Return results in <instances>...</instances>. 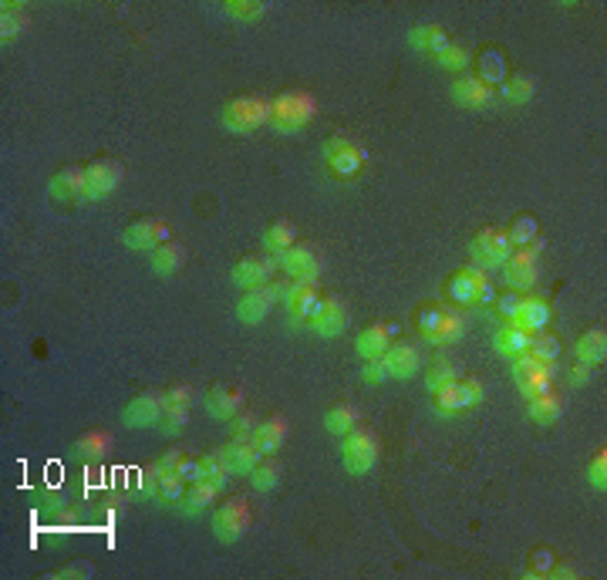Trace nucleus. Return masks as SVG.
Segmentation results:
<instances>
[{
	"mask_svg": "<svg viewBox=\"0 0 607 580\" xmlns=\"http://www.w3.org/2000/svg\"><path fill=\"white\" fill-rule=\"evenodd\" d=\"M112 452V435H108L105 428H88L85 435H78L75 443V456L81 462H98V459H105Z\"/></svg>",
	"mask_w": 607,
	"mask_h": 580,
	"instance_id": "obj_30",
	"label": "nucleus"
},
{
	"mask_svg": "<svg viewBox=\"0 0 607 580\" xmlns=\"http://www.w3.org/2000/svg\"><path fill=\"white\" fill-rule=\"evenodd\" d=\"M540 250H544V240H533L530 246H516L510 260L500 267L506 287L520 290V294L536 287V280H540Z\"/></svg>",
	"mask_w": 607,
	"mask_h": 580,
	"instance_id": "obj_7",
	"label": "nucleus"
},
{
	"mask_svg": "<svg viewBox=\"0 0 607 580\" xmlns=\"http://www.w3.org/2000/svg\"><path fill=\"white\" fill-rule=\"evenodd\" d=\"M220 122H223L227 132L246 136V132H254V128L270 122V98H263V95H240V98H233L223 108Z\"/></svg>",
	"mask_w": 607,
	"mask_h": 580,
	"instance_id": "obj_2",
	"label": "nucleus"
},
{
	"mask_svg": "<svg viewBox=\"0 0 607 580\" xmlns=\"http://www.w3.org/2000/svg\"><path fill=\"white\" fill-rule=\"evenodd\" d=\"M294 244H297V227H294L290 220H277V223H270V227L263 229V250L273 253V257H280V253L290 250Z\"/></svg>",
	"mask_w": 607,
	"mask_h": 580,
	"instance_id": "obj_35",
	"label": "nucleus"
},
{
	"mask_svg": "<svg viewBox=\"0 0 607 580\" xmlns=\"http://www.w3.org/2000/svg\"><path fill=\"white\" fill-rule=\"evenodd\" d=\"M553 375H557V365H544L536 361L533 354H520L513 358V382L520 388L523 398H536L553 388Z\"/></svg>",
	"mask_w": 607,
	"mask_h": 580,
	"instance_id": "obj_10",
	"label": "nucleus"
},
{
	"mask_svg": "<svg viewBox=\"0 0 607 580\" xmlns=\"http://www.w3.org/2000/svg\"><path fill=\"white\" fill-rule=\"evenodd\" d=\"M162 415H166V392H138L136 398H129L121 422L129 428H159Z\"/></svg>",
	"mask_w": 607,
	"mask_h": 580,
	"instance_id": "obj_14",
	"label": "nucleus"
},
{
	"mask_svg": "<svg viewBox=\"0 0 607 580\" xmlns=\"http://www.w3.org/2000/svg\"><path fill=\"white\" fill-rule=\"evenodd\" d=\"M28 7L24 4H4L0 7V41H14L17 34L28 28Z\"/></svg>",
	"mask_w": 607,
	"mask_h": 580,
	"instance_id": "obj_40",
	"label": "nucleus"
},
{
	"mask_svg": "<svg viewBox=\"0 0 607 580\" xmlns=\"http://www.w3.org/2000/svg\"><path fill=\"white\" fill-rule=\"evenodd\" d=\"M419 335L428 344H453L466 335V314L455 307H425L419 314Z\"/></svg>",
	"mask_w": 607,
	"mask_h": 580,
	"instance_id": "obj_3",
	"label": "nucleus"
},
{
	"mask_svg": "<svg viewBox=\"0 0 607 580\" xmlns=\"http://www.w3.org/2000/svg\"><path fill=\"white\" fill-rule=\"evenodd\" d=\"M563 409H567V398L550 388L544 395L530 398V409H527V412H530V418L536 426H553V422L563 415Z\"/></svg>",
	"mask_w": 607,
	"mask_h": 580,
	"instance_id": "obj_28",
	"label": "nucleus"
},
{
	"mask_svg": "<svg viewBox=\"0 0 607 580\" xmlns=\"http://www.w3.org/2000/svg\"><path fill=\"white\" fill-rule=\"evenodd\" d=\"M506 236L513 240V246H530L533 240H540L536 236V220L533 216H516L510 229H506Z\"/></svg>",
	"mask_w": 607,
	"mask_h": 580,
	"instance_id": "obj_45",
	"label": "nucleus"
},
{
	"mask_svg": "<svg viewBox=\"0 0 607 580\" xmlns=\"http://www.w3.org/2000/svg\"><path fill=\"white\" fill-rule=\"evenodd\" d=\"M527 354H533V358L544 361V365H557V358H561V337L540 331V335H533V344Z\"/></svg>",
	"mask_w": 607,
	"mask_h": 580,
	"instance_id": "obj_42",
	"label": "nucleus"
},
{
	"mask_svg": "<svg viewBox=\"0 0 607 580\" xmlns=\"http://www.w3.org/2000/svg\"><path fill=\"white\" fill-rule=\"evenodd\" d=\"M381 361H385V375L395 378V382L412 378V375L419 371V365H422L415 344H388V352L381 354Z\"/></svg>",
	"mask_w": 607,
	"mask_h": 580,
	"instance_id": "obj_23",
	"label": "nucleus"
},
{
	"mask_svg": "<svg viewBox=\"0 0 607 580\" xmlns=\"http://www.w3.org/2000/svg\"><path fill=\"white\" fill-rule=\"evenodd\" d=\"M162 469V466H159ZM186 479H182L179 473H166L162 469V476H159V496L155 500H162V503H182V496H186Z\"/></svg>",
	"mask_w": 607,
	"mask_h": 580,
	"instance_id": "obj_43",
	"label": "nucleus"
},
{
	"mask_svg": "<svg viewBox=\"0 0 607 580\" xmlns=\"http://www.w3.org/2000/svg\"><path fill=\"white\" fill-rule=\"evenodd\" d=\"M348 324H351L348 304L337 301V297H328V301H320L318 314L307 321V327H311L318 337H337L348 331Z\"/></svg>",
	"mask_w": 607,
	"mask_h": 580,
	"instance_id": "obj_19",
	"label": "nucleus"
},
{
	"mask_svg": "<svg viewBox=\"0 0 607 580\" xmlns=\"http://www.w3.org/2000/svg\"><path fill=\"white\" fill-rule=\"evenodd\" d=\"M223 11L233 21H257L260 14H267V4L263 0H227Z\"/></svg>",
	"mask_w": 607,
	"mask_h": 580,
	"instance_id": "obj_44",
	"label": "nucleus"
},
{
	"mask_svg": "<svg viewBox=\"0 0 607 580\" xmlns=\"http://www.w3.org/2000/svg\"><path fill=\"white\" fill-rule=\"evenodd\" d=\"M409 41H412V47H419L422 54H442L445 47H449V34H445V28H439V24H419V28H412V34H409Z\"/></svg>",
	"mask_w": 607,
	"mask_h": 580,
	"instance_id": "obj_29",
	"label": "nucleus"
},
{
	"mask_svg": "<svg viewBox=\"0 0 607 580\" xmlns=\"http://www.w3.org/2000/svg\"><path fill=\"white\" fill-rule=\"evenodd\" d=\"M280 479H284V466L273 456H263L257 466L250 469V486L260 489V493H273V489L280 486Z\"/></svg>",
	"mask_w": 607,
	"mask_h": 580,
	"instance_id": "obj_38",
	"label": "nucleus"
},
{
	"mask_svg": "<svg viewBox=\"0 0 607 580\" xmlns=\"http://www.w3.org/2000/svg\"><path fill=\"white\" fill-rule=\"evenodd\" d=\"M314 115H318V98L311 92L294 88V92H284L277 95V98H270V125L280 136L301 132L304 125L314 122Z\"/></svg>",
	"mask_w": 607,
	"mask_h": 580,
	"instance_id": "obj_1",
	"label": "nucleus"
},
{
	"mask_svg": "<svg viewBox=\"0 0 607 580\" xmlns=\"http://www.w3.org/2000/svg\"><path fill=\"white\" fill-rule=\"evenodd\" d=\"M341 462H345V469L351 476H364L375 469V462H378V435L371 432V428L364 426H354L345 435V443H341Z\"/></svg>",
	"mask_w": 607,
	"mask_h": 580,
	"instance_id": "obj_6",
	"label": "nucleus"
},
{
	"mask_svg": "<svg viewBox=\"0 0 607 580\" xmlns=\"http://www.w3.org/2000/svg\"><path fill=\"white\" fill-rule=\"evenodd\" d=\"M277 257L273 253H250V257H243L233 263V284L240 290H250V287H263V284H270L273 274H277Z\"/></svg>",
	"mask_w": 607,
	"mask_h": 580,
	"instance_id": "obj_17",
	"label": "nucleus"
},
{
	"mask_svg": "<svg viewBox=\"0 0 607 580\" xmlns=\"http://www.w3.org/2000/svg\"><path fill=\"white\" fill-rule=\"evenodd\" d=\"M284 287L287 284H263V287L243 290V297L237 301V318L243 324H263L270 318L273 304L284 297Z\"/></svg>",
	"mask_w": 607,
	"mask_h": 580,
	"instance_id": "obj_11",
	"label": "nucleus"
},
{
	"mask_svg": "<svg viewBox=\"0 0 607 580\" xmlns=\"http://www.w3.org/2000/svg\"><path fill=\"white\" fill-rule=\"evenodd\" d=\"M587 483H591L594 489H601V493L607 489V449H597V452H594L591 466H587Z\"/></svg>",
	"mask_w": 607,
	"mask_h": 580,
	"instance_id": "obj_47",
	"label": "nucleus"
},
{
	"mask_svg": "<svg viewBox=\"0 0 607 580\" xmlns=\"http://www.w3.org/2000/svg\"><path fill=\"white\" fill-rule=\"evenodd\" d=\"M186 452H189V449H182V445H176V449H169V452H162V459H159V466H162L166 473H176V469H179V462L186 459Z\"/></svg>",
	"mask_w": 607,
	"mask_h": 580,
	"instance_id": "obj_56",
	"label": "nucleus"
},
{
	"mask_svg": "<svg viewBox=\"0 0 607 580\" xmlns=\"http://www.w3.org/2000/svg\"><path fill=\"white\" fill-rule=\"evenodd\" d=\"M453 102L462 108H486L489 102H493V85H486L479 75H459L453 81Z\"/></svg>",
	"mask_w": 607,
	"mask_h": 580,
	"instance_id": "obj_21",
	"label": "nucleus"
},
{
	"mask_svg": "<svg viewBox=\"0 0 607 580\" xmlns=\"http://www.w3.org/2000/svg\"><path fill=\"white\" fill-rule=\"evenodd\" d=\"M287 418H267V422H257V428L250 432V443L257 445L263 456H273V452H280L284 449V443H287Z\"/></svg>",
	"mask_w": 607,
	"mask_h": 580,
	"instance_id": "obj_24",
	"label": "nucleus"
},
{
	"mask_svg": "<svg viewBox=\"0 0 607 580\" xmlns=\"http://www.w3.org/2000/svg\"><path fill=\"white\" fill-rule=\"evenodd\" d=\"M455 378H459L455 365H449V361H436V365H432V371L425 375V385H428V392H436V388L455 382Z\"/></svg>",
	"mask_w": 607,
	"mask_h": 580,
	"instance_id": "obj_48",
	"label": "nucleus"
},
{
	"mask_svg": "<svg viewBox=\"0 0 607 580\" xmlns=\"http://www.w3.org/2000/svg\"><path fill=\"white\" fill-rule=\"evenodd\" d=\"M199 469H203V479L216 483L220 489L227 486L229 476H233L229 459H227V449H212V452H206V456H199Z\"/></svg>",
	"mask_w": 607,
	"mask_h": 580,
	"instance_id": "obj_39",
	"label": "nucleus"
},
{
	"mask_svg": "<svg viewBox=\"0 0 607 580\" xmlns=\"http://www.w3.org/2000/svg\"><path fill=\"white\" fill-rule=\"evenodd\" d=\"M257 422L260 418L254 412H240L233 418V435H237V439H250V432L257 428Z\"/></svg>",
	"mask_w": 607,
	"mask_h": 580,
	"instance_id": "obj_54",
	"label": "nucleus"
},
{
	"mask_svg": "<svg viewBox=\"0 0 607 580\" xmlns=\"http://www.w3.org/2000/svg\"><path fill=\"white\" fill-rule=\"evenodd\" d=\"M516 246L513 240L506 236V229H493V227H486L479 229L476 236H472V244H470V257L472 263L479 267V270H500L503 263L510 260V253H513Z\"/></svg>",
	"mask_w": 607,
	"mask_h": 580,
	"instance_id": "obj_8",
	"label": "nucleus"
},
{
	"mask_svg": "<svg viewBox=\"0 0 607 580\" xmlns=\"http://www.w3.org/2000/svg\"><path fill=\"white\" fill-rule=\"evenodd\" d=\"M500 95L510 105H527L533 95H536V78L530 71H513V75L503 78Z\"/></svg>",
	"mask_w": 607,
	"mask_h": 580,
	"instance_id": "obj_32",
	"label": "nucleus"
},
{
	"mask_svg": "<svg viewBox=\"0 0 607 580\" xmlns=\"http://www.w3.org/2000/svg\"><path fill=\"white\" fill-rule=\"evenodd\" d=\"M186 426H189V405H166V415H162L159 428L166 435H182Z\"/></svg>",
	"mask_w": 607,
	"mask_h": 580,
	"instance_id": "obj_46",
	"label": "nucleus"
},
{
	"mask_svg": "<svg viewBox=\"0 0 607 580\" xmlns=\"http://www.w3.org/2000/svg\"><path fill=\"white\" fill-rule=\"evenodd\" d=\"M277 263H280V270L290 277V280H318L320 277V253L314 250L311 244H294L290 250H284L280 257H277Z\"/></svg>",
	"mask_w": 607,
	"mask_h": 580,
	"instance_id": "obj_18",
	"label": "nucleus"
},
{
	"mask_svg": "<svg viewBox=\"0 0 607 580\" xmlns=\"http://www.w3.org/2000/svg\"><path fill=\"white\" fill-rule=\"evenodd\" d=\"M51 577H58V580H68V577H91V567H88V564H71V567H61V570H54Z\"/></svg>",
	"mask_w": 607,
	"mask_h": 580,
	"instance_id": "obj_58",
	"label": "nucleus"
},
{
	"mask_svg": "<svg viewBox=\"0 0 607 580\" xmlns=\"http://www.w3.org/2000/svg\"><path fill=\"white\" fill-rule=\"evenodd\" d=\"M553 553L550 550H536L533 553V564H530V570H527V577H550L553 574Z\"/></svg>",
	"mask_w": 607,
	"mask_h": 580,
	"instance_id": "obj_51",
	"label": "nucleus"
},
{
	"mask_svg": "<svg viewBox=\"0 0 607 580\" xmlns=\"http://www.w3.org/2000/svg\"><path fill=\"white\" fill-rule=\"evenodd\" d=\"M220 496V486L210 483V479H199V483H189L186 486V496H182V513L186 517H196L206 506H212V500Z\"/></svg>",
	"mask_w": 607,
	"mask_h": 580,
	"instance_id": "obj_34",
	"label": "nucleus"
},
{
	"mask_svg": "<svg viewBox=\"0 0 607 580\" xmlns=\"http://www.w3.org/2000/svg\"><path fill=\"white\" fill-rule=\"evenodd\" d=\"M284 307H287L290 321L294 324H307L314 314H318L320 307V290H318V280H294V284H287L284 287Z\"/></svg>",
	"mask_w": 607,
	"mask_h": 580,
	"instance_id": "obj_15",
	"label": "nucleus"
},
{
	"mask_svg": "<svg viewBox=\"0 0 607 580\" xmlns=\"http://www.w3.org/2000/svg\"><path fill=\"white\" fill-rule=\"evenodd\" d=\"M574 354H577V361H584V365H604V358H607V331L604 327H591V331H584V335L577 337V344H574Z\"/></svg>",
	"mask_w": 607,
	"mask_h": 580,
	"instance_id": "obj_26",
	"label": "nucleus"
},
{
	"mask_svg": "<svg viewBox=\"0 0 607 580\" xmlns=\"http://www.w3.org/2000/svg\"><path fill=\"white\" fill-rule=\"evenodd\" d=\"M159 476H162L159 462L146 466V469H142V476H138V493H142V496H159Z\"/></svg>",
	"mask_w": 607,
	"mask_h": 580,
	"instance_id": "obj_50",
	"label": "nucleus"
},
{
	"mask_svg": "<svg viewBox=\"0 0 607 580\" xmlns=\"http://www.w3.org/2000/svg\"><path fill=\"white\" fill-rule=\"evenodd\" d=\"M493 344H496V352H500L503 358L513 361V358L530 352L533 335L530 331H523V327H516V324H503L500 331H496V337H493Z\"/></svg>",
	"mask_w": 607,
	"mask_h": 580,
	"instance_id": "obj_27",
	"label": "nucleus"
},
{
	"mask_svg": "<svg viewBox=\"0 0 607 580\" xmlns=\"http://www.w3.org/2000/svg\"><path fill=\"white\" fill-rule=\"evenodd\" d=\"M47 193L54 203H85V169L81 166H68L51 176V186Z\"/></svg>",
	"mask_w": 607,
	"mask_h": 580,
	"instance_id": "obj_22",
	"label": "nucleus"
},
{
	"mask_svg": "<svg viewBox=\"0 0 607 580\" xmlns=\"http://www.w3.org/2000/svg\"><path fill=\"white\" fill-rule=\"evenodd\" d=\"M193 398H196V392H193L189 385H172V388H166V405H193Z\"/></svg>",
	"mask_w": 607,
	"mask_h": 580,
	"instance_id": "obj_53",
	"label": "nucleus"
},
{
	"mask_svg": "<svg viewBox=\"0 0 607 580\" xmlns=\"http://www.w3.org/2000/svg\"><path fill=\"white\" fill-rule=\"evenodd\" d=\"M479 78H483L486 85H493V81H503V58L500 54H493V51H486L483 54V71H479Z\"/></svg>",
	"mask_w": 607,
	"mask_h": 580,
	"instance_id": "obj_52",
	"label": "nucleus"
},
{
	"mask_svg": "<svg viewBox=\"0 0 607 580\" xmlns=\"http://www.w3.org/2000/svg\"><path fill=\"white\" fill-rule=\"evenodd\" d=\"M388 344H392V331H388L385 324H371V327L362 331L354 348H358V358L371 361V358H381V354L388 352Z\"/></svg>",
	"mask_w": 607,
	"mask_h": 580,
	"instance_id": "obj_33",
	"label": "nucleus"
},
{
	"mask_svg": "<svg viewBox=\"0 0 607 580\" xmlns=\"http://www.w3.org/2000/svg\"><path fill=\"white\" fill-rule=\"evenodd\" d=\"M227 459L233 476H250V469L263 459V452H260L250 439H237V435H233V443L227 445Z\"/></svg>",
	"mask_w": 607,
	"mask_h": 580,
	"instance_id": "obj_31",
	"label": "nucleus"
},
{
	"mask_svg": "<svg viewBox=\"0 0 607 580\" xmlns=\"http://www.w3.org/2000/svg\"><path fill=\"white\" fill-rule=\"evenodd\" d=\"M520 304H523V294H520V290H510V294H503L500 301H496V311H500L503 324H513L516 321Z\"/></svg>",
	"mask_w": 607,
	"mask_h": 580,
	"instance_id": "obj_49",
	"label": "nucleus"
},
{
	"mask_svg": "<svg viewBox=\"0 0 607 580\" xmlns=\"http://www.w3.org/2000/svg\"><path fill=\"white\" fill-rule=\"evenodd\" d=\"M203 405L212 418L220 422H233L237 415L243 412V392L237 385H212L210 392L203 395Z\"/></svg>",
	"mask_w": 607,
	"mask_h": 580,
	"instance_id": "obj_20",
	"label": "nucleus"
},
{
	"mask_svg": "<svg viewBox=\"0 0 607 580\" xmlns=\"http://www.w3.org/2000/svg\"><path fill=\"white\" fill-rule=\"evenodd\" d=\"M172 240V227H169L166 220H155V216H146V220H136L132 227L121 229V244L129 246V250H155V246H162Z\"/></svg>",
	"mask_w": 607,
	"mask_h": 580,
	"instance_id": "obj_16",
	"label": "nucleus"
},
{
	"mask_svg": "<svg viewBox=\"0 0 607 580\" xmlns=\"http://www.w3.org/2000/svg\"><path fill=\"white\" fill-rule=\"evenodd\" d=\"M358 422H362V412H358L351 402H337V405H331V409L324 412V428H328L331 435H348Z\"/></svg>",
	"mask_w": 607,
	"mask_h": 580,
	"instance_id": "obj_37",
	"label": "nucleus"
},
{
	"mask_svg": "<svg viewBox=\"0 0 607 580\" xmlns=\"http://www.w3.org/2000/svg\"><path fill=\"white\" fill-rule=\"evenodd\" d=\"M553 318V311L546 304L544 297H533V294H523V304H520V314H516V327L530 331V335H540L546 331V324Z\"/></svg>",
	"mask_w": 607,
	"mask_h": 580,
	"instance_id": "obj_25",
	"label": "nucleus"
},
{
	"mask_svg": "<svg viewBox=\"0 0 607 580\" xmlns=\"http://www.w3.org/2000/svg\"><path fill=\"white\" fill-rule=\"evenodd\" d=\"M591 365H584V361H577V365H570V371H567V378H570V385L574 388H580V385H587L591 382Z\"/></svg>",
	"mask_w": 607,
	"mask_h": 580,
	"instance_id": "obj_57",
	"label": "nucleus"
},
{
	"mask_svg": "<svg viewBox=\"0 0 607 580\" xmlns=\"http://www.w3.org/2000/svg\"><path fill=\"white\" fill-rule=\"evenodd\" d=\"M436 64L445 68V71H453V75L466 71V64H470V45H466V41H449V47H445L442 54H436Z\"/></svg>",
	"mask_w": 607,
	"mask_h": 580,
	"instance_id": "obj_41",
	"label": "nucleus"
},
{
	"mask_svg": "<svg viewBox=\"0 0 607 580\" xmlns=\"http://www.w3.org/2000/svg\"><path fill=\"white\" fill-rule=\"evenodd\" d=\"M486 398V388L479 378H455L432 392V409L439 415H462L472 412Z\"/></svg>",
	"mask_w": 607,
	"mask_h": 580,
	"instance_id": "obj_5",
	"label": "nucleus"
},
{
	"mask_svg": "<svg viewBox=\"0 0 607 580\" xmlns=\"http://www.w3.org/2000/svg\"><path fill=\"white\" fill-rule=\"evenodd\" d=\"M182 263H186V250H182L176 240H169V244L155 246L152 250V270L159 277H172L182 270Z\"/></svg>",
	"mask_w": 607,
	"mask_h": 580,
	"instance_id": "obj_36",
	"label": "nucleus"
},
{
	"mask_svg": "<svg viewBox=\"0 0 607 580\" xmlns=\"http://www.w3.org/2000/svg\"><path fill=\"white\" fill-rule=\"evenodd\" d=\"M246 530H250V506L243 496H229L212 517V534L220 543H237Z\"/></svg>",
	"mask_w": 607,
	"mask_h": 580,
	"instance_id": "obj_12",
	"label": "nucleus"
},
{
	"mask_svg": "<svg viewBox=\"0 0 607 580\" xmlns=\"http://www.w3.org/2000/svg\"><path fill=\"white\" fill-rule=\"evenodd\" d=\"M364 159H368V153H364L358 142H351V138L345 136L328 138V145H324V166H328V172L337 176V179L358 176L364 169Z\"/></svg>",
	"mask_w": 607,
	"mask_h": 580,
	"instance_id": "obj_9",
	"label": "nucleus"
},
{
	"mask_svg": "<svg viewBox=\"0 0 607 580\" xmlns=\"http://www.w3.org/2000/svg\"><path fill=\"white\" fill-rule=\"evenodd\" d=\"M125 179V169L115 159H95L85 169V203H98V199L112 196Z\"/></svg>",
	"mask_w": 607,
	"mask_h": 580,
	"instance_id": "obj_13",
	"label": "nucleus"
},
{
	"mask_svg": "<svg viewBox=\"0 0 607 580\" xmlns=\"http://www.w3.org/2000/svg\"><path fill=\"white\" fill-rule=\"evenodd\" d=\"M362 378L368 385H378V382H385L388 375H385V361L381 358H371V361H364V368H362Z\"/></svg>",
	"mask_w": 607,
	"mask_h": 580,
	"instance_id": "obj_55",
	"label": "nucleus"
},
{
	"mask_svg": "<svg viewBox=\"0 0 607 580\" xmlns=\"http://www.w3.org/2000/svg\"><path fill=\"white\" fill-rule=\"evenodd\" d=\"M449 297L462 307H486L496 301V290H493V280L486 270H479L476 263H466L449 280Z\"/></svg>",
	"mask_w": 607,
	"mask_h": 580,
	"instance_id": "obj_4",
	"label": "nucleus"
}]
</instances>
